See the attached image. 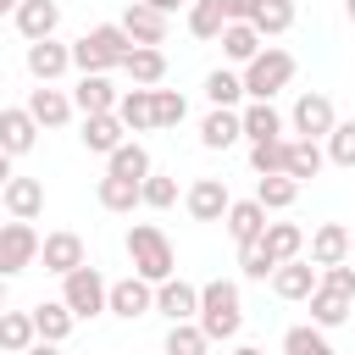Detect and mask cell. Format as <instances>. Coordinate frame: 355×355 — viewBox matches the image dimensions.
Returning <instances> with one entry per match:
<instances>
[{
  "instance_id": "obj_1",
  "label": "cell",
  "mask_w": 355,
  "mask_h": 355,
  "mask_svg": "<svg viewBox=\"0 0 355 355\" xmlns=\"http://www.w3.org/2000/svg\"><path fill=\"white\" fill-rule=\"evenodd\" d=\"M133 50H139V44L128 39V28H122V22H94L89 33H78V39H72V67H78V78H83V72H100V78H105V72H111V67H122Z\"/></svg>"
},
{
  "instance_id": "obj_2",
  "label": "cell",
  "mask_w": 355,
  "mask_h": 355,
  "mask_svg": "<svg viewBox=\"0 0 355 355\" xmlns=\"http://www.w3.org/2000/svg\"><path fill=\"white\" fill-rule=\"evenodd\" d=\"M194 322L205 327V338H211V344L239 338V327H244L239 283H233V277H211V283H200V316H194Z\"/></svg>"
},
{
  "instance_id": "obj_3",
  "label": "cell",
  "mask_w": 355,
  "mask_h": 355,
  "mask_svg": "<svg viewBox=\"0 0 355 355\" xmlns=\"http://www.w3.org/2000/svg\"><path fill=\"white\" fill-rule=\"evenodd\" d=\"M128 261H133V272L144 277V283H166V277H178V255H172V239L155 227V222H133L128 227Z\"/></svg>"
},
{
  "instance_id": "obj_4",
  "label": "cell",
  "mask_w": 355,
  "mask_h": 355,
  "mask_svg": "<svg viewBox=\"0 0 355 355\" xmlns=\"http://www.w3.org/2000/svg\"><path fill=\"white\" fill-rule=\"evenodd\" d=\"M294 72H300V61H294L283 44H266V50L244 67V94H250V100H272L277 89L294 83Z\"/></svg>"
},
{
  "instance_id": "obj_5",
  "label": "cell",
  "mask_w": 355,
  "mask_h": 355,
  "mask_svg": "<svg viewBox=\"0 0 355 355\" xmlns=\"http://www.w3.org/2000/svg\"><path fill=\"white\" fill-rule=\"evenodd\" d=\"M61 300L72 305L78 322H94L111 311V283L100 277V266H78L72 277H61Z\"/></svg>"
},
{
  "instance_id": "obj_6",
  "label": "cell",
  "mask_w": 355,
  "mask_h": 355,
  "mask_svg": "<svg viewBox=\"0 0 355 355\" xmlns=\"http://www.w3.org/2000/svg\"><path fill=\"white\" fill-rule=\"evenodd\" d=\"M288 128H294L300 139H316V144H327V133L338 128V111H333V100H327V94L305 89V94L294 100V111H288Z\"/></svg>"
},
{
  "instance_id": "obj_7",
  "label": "cell",
  "mask_w": 355,
  "mask_h": 355,
  "mask_svg": "<svg viewBox=\"0 0 355 355\" xmlns=\"http://www.w3.org/2000/svg\"><path fill=\"white\" fill-rule=\"evenodd\" d=\"M39 250H44V239L33 233V222H6V227H0V272H6V277L28 272V266L39 261Z\"/></svg>"
},
{
  "instance_id": "obj_8",
  "label": "cell",
  "mask_w": 355,
  "mask_h": 355,
  "mask_svg": "<svg viewBox=\"0 0 355 355\" xmlns=\"http://www.w3.org/2000/svg\"><path fill=\"white\" fill-rule=\"evenodd\" d=\"M183 211H189L194 222H227L233 194H227V183H222V178H194V183H189V194H183Z\"/></svg>"
},
{
  "instance_id": "obj_9",
  "label": "cell",
  "mask_w": 355,
  "mask_h": 355,
  "mask_svg": "<svg viewBox=\"0 0 355 355\" xmlns=\"http://www.w3.org/2000/svg\"><path fill=\"white\" fill-rule=\"evenodd\" d=\"M39 261H44V272H55V277H72L78 266H89V250H83V239H78L72 227H61V233H44V250H39Z\"/></svg>"
},
{
  "instance_id": "obj_10",
  "label": "cell",
  "mask_w": 355,
  "mask_h": 355,
  "mask_svg": "<svg viewBox=\"0 0 355 355\" xmlns=\"http://www.w3.org/2000/svg\"><path fill=\"white\" fill-rule=\"evenodd\" d=\"M150 311H155V283H144L139 272H128V277L111 283V316L139 322V316H150Z\"/></svg>"
},
{
  "instance_id": "obj_11",
  "label": "cell",
  "mask_w": 355,
  "mask_h": 355,
  "mask_svg": "<svg viewBox=\"0 0 355 355\" xmlns=\"http://www.w3.org/2000/svg\"><path fill=\"white\" fill-rule=\"evenodd\" d=\"M72 105H78V116H111L122 105V89L111 78H100V72H83L78 89H72Z\"/></svg>"
},
{
  "instance_id": "obj_12",
  "label": "cell",
  "mask_w": 355,
  "mask_h": 355,
  "mask_svg": "<svg viewBox=\"0 0 355 355\" xmlns=\"http://www.w3.org/2000/svg\"><path fill=\"white\" fill-rule=\"evenodd\" d=\"M39 133H44V128L33 122V111H28V105H6V111H0V150H6V161L28 155Z\"/></svg>"
},
{
  "instance_id": "obj_13",
  "label": "cell",
  "mask_w": 355,
  "mask_h": 355,
  "mask_svg": "<svg viewBox=\"0 0 355 355\" xmlns=\"http://www.w3.org/2000/svg\"><path fill=\"white\" fill-rule=\"evenodd\" d=\"M28 111H33V122H39V128H67V122L78 116L72 94H67V89H55V83L28 89Z\"/></svg>"
},
{
  "instance_id": "obj_14",
  "label": "cell",
  "mask_w": 355,
  "mask_h": 355,
  "mask_svg": "<svg viewBox=\"0 0 355 355\" xmlns=\"http://www.w3.org/2000/svg\"><path fill=\"white\" fill-rule=\"evenodd\" d=\"M0 205H6V216L11 222H33L39 211H44V183L39 178H6V189H0Z\"/></svg>"
},
{
  "instance_id": "obj_15",
  "label": "cell",
  "mask_w": 355,
  "mask_h": 355,
  "mask_svg": "<svg viewBox=\"0 0 355 355\" xmlns=\"http://www.w3.org/2000/svg\"><path fill=\"white\" fill-rule=\"evenodd\" d=\"M311 261L316 266H344L349 255H355V239H349V227L344 222H316V233H311Z\"/></svg>"
},
{
  "instance_id": "obj_16",
  "label": "cell",
  "mask_w": 355,
  "mask_h": 355,
  "mask_svg": "<svg viewBox=\"0 0 355 355\" xmlns=\"http://www.w3.org/2000/svg\"><path fill=\"white\" fill-rule=\"evenodd\" d=\"M316 288H322V266H316V261H305V255L272 272V294H277V300H311Z\"/></svg>"
},
{
  "instance_id": "obj_17",
  "label": "cell",
  "mask_w": 355,
  "mask_h": 355,
  "mask_svg": "<svg viewBox=\"0 0 355 355\" xmlns=\"http://www.w3.org/2000/svg\"><path fill=\"white\" fill-rule=\"evenodd\" d=\"M11 22H17V33H22L28 44H39V39H55L61 6H55V0H22V6L11 11Z\"/></svg>"
},
{
  "instance_id": "obj_18",
  "label": "cell",
  "mask_w": 355,
  "mask_h": 355,
  "mask_svg": "<svg viewBox=\"0 0 355 355\" xmlns=\"http://www.w3.org/2000/svg\"><path fill=\"white\" fill-rule=\"evenodd\" d=\"M78 139H83L89 155H105V161H111V155L128 144V122H122L116 111H111V116H83V133H78Z\"/></svg>"
},
{
  "instance_id": "obj_19",
  "label": "cell",
  "mask_w": 355,
  "mask_h": 355,
  "mask_svg": "<svg viewBox=\"0 0 355 355\" xmlns=\"http://www.w3.org/2000/svg\"><path fill=\"white\" fill-rule=\"evenodd\" d=\"M28 72H33V83H55L61 72H72V44H61V39L28 44Z\"/></svg>"
},
{
  "instance_id": "obj_20",
  "label": "cell",
  "mask_w": 355,
  "mask_h": 355,
  "mask_svg": "<svg viewBox=\"0 0 355 355\" xmlns=\"http://www.w3.org/2000/svg\"><path fill=\"white\" fill-rule=\"evenodd\" d=\"M272 222H266V205L250 194V200H233V211H227V239L244 250V244H261V233H266Z\"/></svg>"
},
{
  "instance_id": "obj_21",
  "label": "cell",
  "mask_w": 355,
  "mask_h": 355,
  "mask_svg": "<svg viewBox=\"0 0 355 355\" xmlns=\"http://www.w3.org/2000/svg\"><path fill=\"white\" fill-rule=\"evenodd\" d=\"M155 311H161L166 322H194V316H200V288L183 283V277H166V283L155 288Z\"/></svg>"
},
{
  "instance_id": "obj_22",
  "label": "cell",
  "mask_w": 355,
  "mask_h": 355,
  "mask_svg": "<svg viewBox=\"0 0 355 355\" xmlns=\"http://www.w3.org/2000/svg\"><path fill=\"white\" fill-rule=\"evenodd\" d=\"M122 28H128V39L133 44H166V28H172V17L166 11H150V6H128L122 11Z\"/></svg>"
},
{
  "instance_id": "obj_23",
  "label": "cell",
  "mask_w": 355,
  "mask_h": 355,
  "mask_svg": "<svg viewBox=\"0 0 355 355\" xmlns=\"http://www.w3.org/2000/svg\"><path fill=\"white\" fill-rule=\"evenodd\" d=\"M33 344H39L33 311H6V316H0V355H28Z\"/></svg>"
},
{
  "instance_id": "obj_24",
  "label": "cell",
  "mask_w": 355,
  "mask_h": 355,
  "mask_svg": "<svg viewBox=\"0 0 355 355\" xmlns=\"http://www.w3.org/2000/svg\"><path fill=\"white\" fill-rule=\"evenodd\" d=\"M216 44H222V55H227L233 67H250V61L266 50V39L255 33V22H227V33H222Z\"/></svg>"
},
{
  "instance_id": "obj_25",
  "label": "cell",
  "mask_w": 355,
  "mask_h": 355,
  "mask_svg": "<svg viewBox=\"0 0 355 355\" xmlns=\"http://www.w3.org/2000/svg\"><path fill=\"white\" fill-rule=\"evenodd\" d=\"M122 72H128L139 89H161V78H166V50H161V44H139V50L122 61Z\"/></svg>"
},
{
  "instance_id": "obj_26",
  "label": "cell",
  "mask_w": 355,
  "mask_h": 355,
  "mask_svg": "<svg viewBox=\"0 0 355 355\" xmlns=\"http://www.w3.org/2000/svg\"><path fill=\"white\" fill-rule=\"evenodd\" d=\"M205 100H211V111H244L239 105V100H250L244 94V72H227V67L205 72Z\"/></svg>"
},
{
  "instance_id": "obj_27",
  "label": "cell",
  "mask_w": 355,
  "mask_h": 355,
  "mask_svg": "<svg viewBox=\"0 0 355 355\" xmlns=\"http://www.w3.org/2000/svg\"><path fill=\"white\" fill-rule=\"evenodd\" d=\"M244 139V116L239 111H205V122H200V144L205 150H233Z\"/></svg>"
},
{
  "instance_id": "obj_28",
  "label": "cell",
  "mask_w": 355,
  "mask_h": 355,
  "mask_svg": "<svg viewBox=\"0 0 355 355\" xmlns=\"http://www.w3.org/2000/svg\"><path fill=\"white\" fill-rule=\"evenodd\" d=\"M261 244L272 250V261H277V266H288V261H300V255H305V244H311V239H305V227H300V222H272V227L261 233Z\"/></svg>"
},
{
  "instance_id": "obj_29",
  "label": "cell",
  "mask_w": 355,
  "mask_h": 355,
  "mask_svg": "<svg viewBox=\"0 0 355 355\" xmlns=\"http://www.w3.org/2000/svg\"><path fill=\"white\" fill-rule=\"evenodd\" d=\"M239 116H244V139H250V144L283 139V116H277V105H272V100H250Z\"/></svg>"
},
{
  "instance_id": "obj_30",
  "label": "cell",
  "mask_w": 355,
  "mask_h": 355,
  "mask_svg": "<svg viewBox=\"0 0 355 355\" xmlns=\"http://www.w3.org/2000/svg\"><path fill=\"white\" fill-rule=\"evenodd\" d=\"M116 116L128 122V133H150V128H155V89H139V83H133V89L122 94Z\"/></svg>"
},
{
  "instance_id": "obj_31",
  "label": "cell",
  "mask_w": 355,
  "mask_h": 355,
  "mask_svg": "<svg viewBox=\"0 0 355 355\" xmlns=\"http://www.w3.org/2000/svg\"><path fill=\"white\" fill-rule=\"evenodd\" d=\"M94 200L105 205V211H133V205H144V183H133V178H100L94 183Z\"/></svg>"
},
{
  "instance_id": "obj_32",
  "label": "cell",
  "mask_w": 355,
  "mask_h": 355,
  "mask_svg": "<svg viewBox=\"0 0 355 355\" xmlns=\"http://www.w3.org/2000/svg\"><path fill=\"white\" fill-rule=\"evenodd\" d=\"M33 322H39V338H44V344H61V338L78 327V316H72L67 300H44V305H33Z\"/></svg>"
},
{
  "instance_id": "obj_33",
  "label": "cell",
  "mask_w": 355,
  "mask_h": 355,
  "mask_svg": "<svg viewBox=\"0 0 355 355\" xmlns=\"http://www.w3.org/2000/svg\"><path fill=\"white\" fill-rule=\"evenodd\" d=\"M189 33H194L200 44L222 39V33H227V11H222V0H189Z\"/></svg>"
},
{
  "instance_id": "obj_34",
  "label": "cell",
  "mask_w": 355,
  "mask_h": 355,
  "mask_svg": "<svg viewBox=\"0 0 355 355\" xmlns=\"http://www.w3.org/2000/svg\"><path fill=\"white\" fill-rule=\"evenodd\" d=\"M305 305H311V322H316V327H344L349 311H355V300H349V294H333V288H316Z\"/></svg>"
},
{
  "instance_id": "obj_35",
  "label": "cell",
  "mask_w": 355,
  "mask_h": 355,
  "mask_svg": "<svg viewBox=\"0 0 355 355\" xmlns=\"http://www.w3.org/2000/svg\"><path fill=\"white\" fill-rule=\"evenodd\" d=\"M283 355H338V349L327 344V327H316V322H294V327L283 333Z\"/></svg>"
},
{
  "instance_id": "obj_36",
  "label": "cell",
  "mask_w": 355,
  "mask_h": 355,
  "mask_svg": "<svg viewBox=\"0 0 355 355\" xmlns=\"http://www.w3.org/2000/svg\"><path fill=\"white\" fill-rule=\"evenodd\" d=\"M105 172H111V178H133V183H144V178H150V150H144L139 139H128V144L105 161Z\"/></svg>"
},
{
  "instance_id": "obj_37",
  "label": "cell",
  "mask_w": 355,
  "mask_h": 355,
  "mask_svg": "<svg viewBox=\"0 0 355 355\" xmlns=\"http://www.w3.org/2000/svg\"><path fill=\"white\" fill-rule=\"evenodd\" d=\"M322 166H327V150H322L316 139H288V178L305 183V178H316Z\"/></svg>"
},
{
  "instance_id": "obj_38",
  "label": "cell",
  "mask_w": 355,
  "mask_h": 355,
  "mask_svg": "<svg viewBox=\"0 0 355 355\" xmlns=\"http://www.w3.org/2000/svg\"><path fill=\"white\" fill-rule=\"evenodd\" d=\"M255 200H261L266 211H288V205L300 200V178H288V172H277V178H255Z\"/></svg>"
},
{
  "instance_id": "obj_39",
  "label": "cell",
  "mask_w": 355,
  "mask_h": 355,
  "mask_svg": "<svg viewBox=\"0 0 355 355\" xmlns=\"http://www.w3.org/2000/svg\"><path fill=\"white\" fill-rule=\"evenodd\" d=\"M294 17H300L294 0H261V6H255V33H261V39H277V33L294 28Z\"/></svg>"
},
{
  "instance_id": "obj_40",
  "label": "cell",
  "mask_w": 355,
  "mask_h": 355,
  "mask_svg": "<svg viewBox=\"0 0 355 355\" xmlns=\"http://www.w3.org/2000/svg\"><path fill=\"white\" fill-rule=\"evenodd\" d=\"M161 349H166V355H205V349H211V338H205V327H200V322H172Z\"/></svg>"
},
{
  "instance_id": "obj_41",
  "label": "cell",
  "mask_w": 355,
  "mask_h": 355,
  "mask_svg": "<svg viewBox=\"0 0 355 355\" xmlns=\"http://www.w3.org/2000/svg\"><path fill=\"white\" fill-rule=\"evenodd\" d=\"M250 166H255V178H277V172H288V139L250 144Z\"/></svg>"
},
{
  "instance_id": "obj_42",
  "label": "cell",
  "mask_w": 355,
  "mask_h": 355,
  "mask_svg": "<svg viewBox=\"0 0 355 355\" xmlns=\"http://www.w3.org/2000/svg\"><path fill=\"white\" fill-rule=\"evenodd\" d=\"M239 272H244V283H272L277 261H272L266 244H244V250H239Z\"/></svg>"
},
{
  "instance_id": "obj_43",
  "label": "cell",
  "mask_w": 355,
  "mask_h": 355,
  "mask_svg": "<svg viewBox=\"0 0 355 355\" xmlns=\"http://www.w3.org/2000/svg\"><path fill=\"white\" fill-rule=\"evenodd\" d=\"M144 205H150V211H172V205H178V178L150 172V178H144Z\"/></svg>"
},
{
  "instance_id": "obj_44",
  "label": "cell",
  "mask_w": 355,
  "mask_h": 355,
  "mask_svg": "<svg viewBox=\"0 0 355 355\" xmlns=\"http://www.w3.org/2000/svg\"><path fill=\"white\" fill-rule=\"evenodd\" d=\"M189 116V100L178 89H155V128H178Z\"/></svg>"
},
{
  "instance_id": "obj_45",
  "label": "cell",
  "mask_w": 355,
  "mask_h": 355,
  "mask_svg": "<svg viewBox=\"0 0 355 355\" xmlns=\"http://www.w3.org/2000/svg\"><path fill=\"white\" fill-rule=\"evenodd\" d=\"M327 161L333 166H355V122H338L327 133Z\"/></svg>"
},
{
  "instance_id": "obj_46",
  "label": "cell",
  "mask_w": 355,
  "mask_h": 355,
  "mask_svg": "<svg viewBox=\"0 0 355 355\" xmlns=\"http://www.w3.org/2000/svg\"><path fill=\"white\" fill-rule=\"evenodd\" d=\"M322 288H333V294H349V300H355V261H344V266H322Z\"/></svg>"
},
{
  "instance_id": "obj_47",
  "label": "cell",
  "mask_w": 355,
  "mask_h": 355,
  "mask_svg": "<svg viewBox=\"0 0 355 355\" xmlns=\"http://www.w3.org/2000/svg\"><path fill=\"white\" fill-rule=\"evenodd\" d=\"M255 6H261V0H222L227 22H255Z\"/></svg>"
},
{
  "instance_id": "obj_48",
  "label": "cell",
  "mask_w": 355,
  "mask_h": 355,
  "mask_svg": "<svg viewBox=\"0 0 355 355\" xmlns=\"http://www.w3.org/2000/svg\"><path fill=\"white\" fill-rule=\"evenodd\" d=\"M139 6H150V11H166V17H172V11L183 6V0H139Z\"/></svg>"
},
{
  "instance_id": "obj_49",
  "label": "cell",
  "mask_w": 355,
  "mask_h": 355,
  "mask_svg": "<svg viewBox=\"0 0 355 355\" xmlns=\"http://www.w3.org/2000/svg\"><path fill=\"white\" fill-rule=\"evenodd\" d=\"M28 355H61V349H55V344H44V338H39V344H33V349H28Z\"/></svg>"
},
{
  "instance_id": "obj_50",
  "label": "cell",
  "mask_w": 355,
  "mask_h": 355,
  "mask_svg": "<svg viewBox=\"0 0 355 355\" xmlns=\"http://www.w3.org/2000/svg\"><path fill=\"white\" fill-rule=\"evenodd\" d=\"M233 355H266V349H255V344H233Z\"/></svg>"
},
{
  "instance_id": "obj_51",
  "label": "cell",
  "mask_w": 355,
  "mask_h": 355,
  "mask_svg": "<svg viewBox=\"0 0 355 355\" xmlns=\"http://www.w3.org/2000/svg\"><path fill=\"white\" fill-rule=\"evenodd\" d=\"M17 6H22V0H0V11H17Z\"/></svg>"
},
{
  "instance_id": "obj_52",
  "label": "cell",
  "mask_w": 355,
  "mask_h": 355,
  "mask_svg": "<svg viewBox=\"0 0 355 355\" xmlns=\"http://www.w3.org/2000/svg\"><path fill=\"white\" fill-rule=\"evenodd\" d=\"M344 17H349V22H355V0H344Z\"/></svg>"
}]
</instances>
